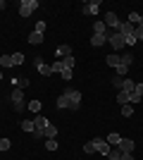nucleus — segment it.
I'll list each match as a JSON object with an SVG mask.
<instances>
[{"label":"nucleus","mask_w":143,"mask_h":160,"mask_svg":"<svg viewBox=\"0 0 143 160\" xmlns=\"http://www.w3.org/2000/svg\"><path fill=\"white\" fill-rule=\"evenodd\" d=\"M36 7H38L36 0H21V2H19V14H21V17H31V12H34Z\"/></svg>","instance_id":"1"},{"label":"nucleus","mask_w":143,"mask_h":160,"mask_svg":"<svg viewBox=\"0 0 143 160\" xmlns=\"http://www.w3.org/2000/svg\"><path fill=\"white\" fill-rule=\"evenodd\" d=\"M107 41H110V46L115 48V50H122V48L126 46V43H124V36H122V33H117V31H115V33H110Z\"/></svg>","instance_id":"2"},{"label":"nucleus","mask_w":143,"mask_h":160,"mask_svg":"<svg viewBox=\"0 0 143 160\" xmlns=\"http://www.w3.org/2000/svg\"><path fill=\"white\" fill-rule=\"evenodd\" d=\"M67 93H69V108H72V110H79V108H81V91H72V88H69Z\"/></svg>","instance_id":"3"},{"label":"nucleus","mask_w":143,"mask_h":160,"mask_svg":"<svg viewBox=\"0 0 143 160\" xmlns=\"http://www.w3.org/2000/svg\"><path fill=\"white\" fill-rule=\"evenodd\" d=\"M93 148L95 153H102V155H110V146L105 139H93Z\"/></svg>","instance_id":"4"},{"label":"nucleus","mask_w":143,"mask_h":160,"mask_svg":"<svg viewBox=\"0 0 143 160\" xmlns=\"http://www.w3.org/2000/svg\"><path fill=\"white\" fill-rule=\"evenodd\" d=\"M36 67H38L41 77H53V67H50V65H45V62H43L41 58H36Z\"/></svg>","instance_id":"5"},{"label":"nucleus","mask_w":143,"mask_h":160,"mask_svg":"<svg viewBox=\"0 0 143 160\" xmlns=\"http://www.w3.org/2000/svg\"><path fill=\"white\" fill-rule=\"evenodd\" d=\"M105 27H110V29H117V27H119V19H117L115 12H107V14H105Z\"/></svg>","instance_id":"6"},{"label":"nucleus","mask_w":143,"mask_h":160,"mask_svg":"<svg viewBox=\"0 0 143 160\" xmlns=\"http://www.w3.org/2000/svg\"><path fill=\"white\" fill-rule=\"evenodd\" d=\"M107 43V36H100V33H93L91 36V46L93 48H100V46H105Z\"/></svg>","instance_id":"7"},{"label":"nucleus","mask_w":143,"mask_h":160,"mask_svg":"<svg viewBox=\"0 0 143 160\" xmlns=\"http://www.w3.org/2000/svg\"><path fill=\"white\" fill-rule=\"evenodd\" d=\"M100 12V2L95 0V2H86V7H83V14H98Z\"/></svg>","instance_id":"8"},{"label":"nucleus","mask_w":143,"mask_h":160,"mask_svg":"<svg viewBox=\"0 0 143 160\" xmlns=\"http://www.w3.org/2000/svg\"><path fill=\"white\" fill-rule=\"evenodd\" d=\"M117 148H119L122 153H131V151H134V141H131V139H122Z\"/></svg>","instance_id":"9"},{"label":"nucleus","mask_w":143,"mask_h":160,"mask_svg":"<svg viewBox=\"0 0 143 160\" xmlns=\"http://www.w3.org/2000/svg\"><path fill=\"white\" fill-rule=\"evenodd\" d=\"M117 33H122V36H129V33H134V27H131L129 22H119V27H117Z\"/></svg>","instance_id":"10"},{"label":"nucleus","mask_w":143,"mask_h":160,"mask_svg":"<svg viewBox=\"0 0 143 160\" xmlns=\"http://www.w3.org/2000/svg\"><path fill=\"white\" fill-rule=\"evenodd\" d=\"M93 33H100V36H110V33H107V27H105V22H95V24H93Z\"/></svg>","instance_id":"11"},{"label":"nucleus","mask_w":143,"mask_h":160,"mask_svg":"<svg viewBox=\"0 0 143 160\" xmlns=\"http://www.w3.org/2000/svg\"><path fill=\"white\" fill-rule=\"evenodd\" d=\"M34 124H36V129H45L50 122H48V117H43V115H36V117H34Z\"/></svg>","instance_id":"12"},{"label":"nucleus","mask_w":143,"mask_h":160,"mask_svg":"<svg viewBox=\"0 0 143 160\" xmlns=\"http://www.w3.org/2000/svg\"><path fill=\"white\" fill-rule=\"evenodd\" d=\"M43 136H45V139H55V136H57V127H55V124H48V127L43 129Z\"/></svg>","instance_id":"13"},{"label":"nucleus","mask_w":143,"mask_h":160,"mask_svg":"<svg viewBox=\"0 0 143 160\" xmlns=\"http://www.w3.org/2000/svg\"><path fill=\"white\" fill-rule=\"evenodd\" d=\"M105 141H107V146H119V141H122V136H119L117 132H112V134H110V136H107Z\"/></svg>","instance_id":"14"},{"label":"nucleus","mask_w":143,"mask_h":160,"mask_svg":"<svg viewBox=\"0 0 143 160\" xmlns=\"http://www.w3.org/2000/svg\"><path fill=\"white\" fill-rule=\"evenodd\" d=\"M69 55H72V48L69 46H57V58H69Z\"/></svg>","instance_id":"15"},{"label":"nucleus","mask_w":143,"mask_h":160,"mask_svg":"<svg viewBox=\"0 0 143 160\" xmlns=\"http://www.w3.org/2000/svg\"><path fill=\"white\" fill-rule=\"evenodd\" d=\"M57 108H62V110H64V108H69V93H67V91L57 98Z\"/></svg>","instance_id":"16"},{"label":"nucleus","mask_w":143,"mask_h":160,"mask_svg":"<svg viewBox=\"0 0 143 160\" xmlns=\"http://www.w3.org/2000/svg\"><path fill=\"white\" fill-rule=\"evenodd\" d=\"M122 91H126V93H134V91H136V81L124 79V86H122Z\"/></svg>","instance_id":"17"},{"label":"nucleus","mask_w":143,"mask_h":160,"mask_svg":"<svg viewBox=\"0 0 143 160\" xmlns=\"http://www.w3.org/2000/svg\"><path fill=\"white\" fill-rule=\"evenodd\" d=\"M29 43H31V46H38V43H43V33L31 31V36H29Z\"/></svg>","instance_id":"18"},{"label":"nucleus","mask_w":143,"mask_h":160,"mask_svg":"<svg viewBox=\"0 0 143 160\" xmlns=\"http://www.w3.org/2000/svg\"><path fill=\"white\" fill-rule=\"evenodd\" d=\"M12 103H24V91L21 88H14L12 91Z\"/></svg>","instance_id":"19"},{"label":"nucleus","mask_w":143,"mask_h":160,"mask_svg":"<svg viewBox=\"0 0 143 160\" xmlns=\"http://www.w3.org/2000/svg\"><path fill=\"white\" fill-rule=\"evenodd\" d=\"M12 84H14V88H21V91H24V88L29 86V79H24V77H21V79H12Z\"/></svg>","instance_id":"20"},{"label":"nucleus","mask_w":143,"mask_h":160,"mask_svg":"<svg viewBox=\"0 0 143 160\" xmlns=\"http://www.w3.org/2000/svg\"><path fill=\"white\" fill-rule=\"evenodd\" d=\"M26 108L31 110V112H41V100H29Z\"/></svg>","instance_id":"21"},{"label":"nucleus","mask_w":143,"mask_h":160,"mask_svg":"<svg viewBox=\"0 0 143 160\" xmlns=\"http://www.w3.org/2000/svg\"><path fill=\"white\" fill-rule=\"evenodd\" d=\"M117 103H122V105H129V93H126V91H119V93H117Z\"/></svg>","instance_id":"22"},{"label":"nucleus","mask_w":143,"mask_h":160,"mask_svg":"<svg viewBox=\"0 0 143 160\" xmlns=\"http://www.w3.org/2000/svg\"><path fill=\"white\" fill-rule=\"evenodd\" d=\"M62 67H64V69H74V58H72V55H69V58H62Z\"/></svg>","instance_id":"23"},{"label":"nucleus","mask_w":143,"mask_h":160,"mask_svg":"<svg viewBox=\"0 0 143 160\" xmlns=\"http://www.w3.org/2000/svg\"><path fill=\"white\" fill-rule=\"evenodd\" d=\"M105 62H107L110 67H117V65H119V55H115V53L107 55V58H105Z\"/></svg>","instance_id":"24"},{"label":"nucleus","mask_w":143,"mask_h":160,"mask_svg":"<svg viewBox=\"0 0 143 160\" xmlns=\"http://www.w3.org/2000/svg\"><path fill=\"white\" fill-rule=\"evenodd\" d=\"M21 129H24V132H29V134H34V129H36V124H34V120H31V122H21Z\"/></svg>","instance_id":"25"},{"label":"nucleus","mask_w":143,"mask_h":160,"mask_svg":"<svg viewBox=\"0 0 143 160\" xmlns=\"http://www.w3.org/2000/svg\"><path fill=\"white\" fill-rule=\"evenodd\" d=\"M0 65L2 67H14L12 65V55H2V58H0Z\"/></svg>","instance_id":"26"},{"label":"nucleus","mask_w":143,"mask_h":160,"mask_svg":"<svg viewBox=\"0 0 143 160\" xmlns=\"http://www.w3.org/2000/svg\"><path fill=\"white\" fill-rule=\"evenodd\" d=\"M110 84H112V86H115L117 91H122V86H124V79H122V77H115V79L110 81Z\"/></svg>","instance_id":"27"},{"label":"nucleus","mask_w":143,"mask_h":160,"mask_svg":"<svg viewBox=\"0 0 143 160\" xmlns=\"http://www.w3.org/2000/svg\"><path fill=\"white\" fill-rule=\"evenodd\" d=\"M131 60H134V58H131V53L119 55V65H126V67H129V65H131Z\"/></svg>","instance_id":"28"},{"label":"nucleus","mask_w":143,"mask_h":160,"mask_svg":"<svg viewBox=\"0 0 143 160\" xmlns=\"http://www.w3.org/2000/svg\"><path fill=\"white\" fill-rule=\"evenodd\" d=\"M122 155H124L122 151H119V148H115V151H110L107 158H110V160H122Z\"/></svg>","instance_id":"29"},{"label":"nucleus","mask_w":143,"mask_h":160,"mask_svg":"<svg viewBox=\"0 0 143 160\" xmlns=\"http://www.w3.org/2000/svg\"><path fill=\"white\" fill-rule=\"evenodd\" d=\"M141 17H143L141 12H131V14H129V24H138V22H141Z\"/></svg>","instance_id":"30"},{"label":"nucleus","mask_w":143,"mask_h":160,"mask_svg":"<svg viewBox=\"0 0 143 160\" xmlns=\"http://www.w3.org/2000/svg\"><path fill=\"white\" fill-rule=\"evenodd\" d=\"M134 38H136V43L143 41V27H134Z\"/></svg>","instance_id":"31"},{"label":"nucleus","mask_w":143,"mask_h":160,"mask_svg":"<svg viewBox=\"0 0 143 160\" xmlns=\"http://www.w3.org/2000/svg\"><path fill=\"white\" fill-rule=\"evenodd\" d=\"M24 62V53H14L12 55V65H21Z\"/></svg>","instance_id":"32"},{"label":"nucleus","mask_w":143,"mask_h":160,"mask_svg":"<svg viewBox=\"0 0 143 160\" xmlns=\"http://www.w3.org/2000/svg\"><path fill=\"white\" fill-rule=\"evenodd\" d=\"M45 148H48V151H57V141H55V139H48L45 141Z\"/></svg>","instance_id":"33"},{"label":"nucleus","mask_w":143,"mask_h":160,"mask_svg":"<svg viewBox=\"0 0 143 160\" xmlns=\"http://www.w3.org/2000/svg\"><path fill=\"white\" fill-rule=\"evenodd\" d=\"M122 115L124 117H131V115H134V108L131 105H122Z\"/></svg>","instance_id":"34"},{"label":"nucleus","mask_w":143,"mask_h":160,"mask_svg":"<svg viewBox=\"0 0 143 160\" xmlns=\"http://www.w3.org/2000/svg\"><path fill=\"white\" fill-rule=\"evenodd\" d=\"M72 72H74V69H62V72H60V77H62L64 81H69V79H72Z\"/></svg>","instance_id":"35"},{"label":"nucleus","mask_w":143,"mask_h":160,"mask_svg":"<svg viewBox=\"0 0 143 160\" xmlns=\"http://www.w3.org/2000/svg\"><path fill=\"white\" fill-rule=\"evenodd\" d=\"M0 151H10V139H0Z\"/></svg>","instance_id":"36"},{"label":"nucleus","mask_w":143,"mask_h":160,"mask_svg":"<svg viewBox=\"0 0 143 160\" xmlns=\"http://www.w3.org/2000/svg\"><path fill=\"white\" fill-rule=\"evenodd\" d=\"M34 31L36 33H43V31H45V22H38V24L34 27Z\"/></svg>","instance_id":"37"},{"label":"nucleus","mask_w":143,"mask_h":160,"mask_svg":"<svg viewBox=\"0 0 143 160\" xmlns=\"http://www.w3.org/2000/svg\"><path fill=\"white\" fill-rule=\"evenodd\" d=\"M124 43H126V46H134V43H136V38H134V33H129V36H124Z\"/></svg>","instance_id":"38"},{"label":"nucleus","mask_w":143,"mask_h":160,"mask_svg":"<svg viewBox=\"0 0 143 160\" xmlns=\"http://www.w3.org/2000/svg\"><path fill=\"white\" fill-rule=\"evenodd\" d=\"M141 96H138V93H129V103H141Z\"/></svg>","instance_id":"39"},{"label":"nucleus","mask_w":143,"mask_h":160,"mask_svg":"<svg viewBox=\"0 0 143 160\" xmlns=\"http://www.w3.org/2000/svg\"><path fill=\"white\" fill-rule=\"evenodd\" d=\"M83 151H86V153H95V148H93V141H88V143H83Z\"/></svg>","instance_id":"40"},{"label":"nucleus","mask_w":143,"mask_h":160,"mask_svg":"<svg viewBox=\"0 0 143 160\" xmlns=\"http://www.w3.org/2000/svg\"><path fill=\"white\" fill-rule=\"evenodd\" d=\"M62 69H64V67H62V62L57 60V62H55V65H53V74H55V72H62Z\"/></svg>","instance_id":"41"},{"label":"nucleus","mask_w":143,"mask_h":160,"mask_svg":"<svg viewBox=\"0 0 143 160\" xmlns=\"http://www.w3.org/2000/svg\"><path fill=\"white\" fill-rule=\"evenodd\" d=\"M12 105H14V110H17V112H21V110L26 108V103H12Z\"/></svg>","instance_id":"42"},{"label":"nucleus","mask_w":143,"mask_h":160,"mask_svg":"<svg viewBox=\"0 0 143 160\" xmlns=\"http://www.w3.org/2000/svg\"><path fill=\"white\" fill-rule=\"evenodd\" d=\"M134 93H138L143 98V84H136V91H134Z\"/></svg>","instance_id":"43"},{"label":"nucleus","mask_w":143,"mask_h":160,"mask_svg":"<svg viewBox=\"0 0 143 160\" xmlns=\"http://www.w3.org/2000/svg\"><path fill=\"white\" fill-rule=\"evenodd\" d=\"M122 160H134V155H131V153H124V155H122Z\"/></svg>","instance_id":"44"},{"label":"nucleus","mask_w":143,"mask_h":160,"mask_svg":"<svg viewBox=\"0 0 143 160\" xmlns=\"http://www.w3.org/2000/svg\"><path fill=\"white\" fill-rule=\"evenodd\" d=\"M0 10H5V0H0Z\"/></svg>","instance_id":"45"},{"label":"nucleus","mask_w":143,"mask_h":160,"mask_svg":"<svg viewBox=\"0 0 143 160\" xmlns=\"http://www.w3.org/2000/svg\"><path fill=\"white\" fill-rule=\"evenodd\" d=\"M138 27H143V17H141V22H138Z\"/></svg>","instance_id":"46"},{"label":"nucleus","mask_w":143,"mask_h":160,"mask_svg":"<svg viewBox=\"0 0 143 160\" xmlns=\"http://www.w3.org/2000/svg\"><path fill=\"white\" fill-rule=\"evenodd\" d=\"M0 79H2V72H0Z\"/></svg>","instance_id":"47"}]
</instances>
